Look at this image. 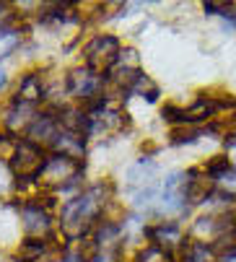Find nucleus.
Instances as JSON below:
<instances>
[{"mask_svg": "<svg viewBox=\"0 0 236 262\" xmlns=\"http://www.w3.org/2000/svg\"><path fill=\"white\" fill-rule=\"evenodd\" d=\"M6 174H8V169H6L3 164H0V187H3V184H6V182H3V179H6Z\"/></svg>", "mask_w": 236, "mask_h": 262, "instance_id": "4468645a", "label": "nucleus"}, {"mask_svg": "<svg viewBox=\"0 0 236 262\" xmlns=\"http://www.w3.org/2000/svg\"><path fill=\"white\" fill-rule=\"evenodd\" d=\"M68 94L81 99V104L96 99V96H104L101 94V76L94 73L91 68H78L68 76Z\"/></svg>", "mask_w": 236, "mask_h": 262, "instance_id": "423d86ee", "label": "nucleus"}, {"mask_svg": "<svg viewBox=\"0 0 236 262\" xmlns=\"http://www.w3.org/2000/svg\"><path fill=\"white\" fill-rule=\"evenodd\" d=\"M18 42H21L18 31H13V29L0 31V57H3V55H11V52L18 47Z\"/></svg>", "mask_w": 236, "mask_h": 262, "instance_id": "9b49d317", "label": "nucleus"}, {"mask_svg": "<svg viewBox=\"0 0 236 262\" xmlns=\"http://www.w3.org/2000/svg\"><path fill=\"white\" fill-rule=\"evenodd\" d=\"M47 156L42 145H36L31 140H18L16 143V151H13V159H11V169L18 179L24 182H34L39 179V174H42L45 164H47Z\"/></svg>", "mask_w": 236, "mask_h": 262, "instance_id": "20e7f679", "label": "nucleus"}, {"mask_svg": "<svg viewBox=\"0 0 236 262\" xmlns=\"http://www.w3.org/2000/svg\"><path fill=\"white\" fill-rule=\"evenodd\" d=\"M187 200H189V174H184V171L169 174L159 192L161 213H179V210H184Z\"/></svg>", "mask_w": 236, "mask_h": 262, "instance_id": "39448f33", "label": "nucleus"}, {"mask_svg": "<svg viewBox=\"0 0 236 262\" xmlns=\"http://www.w3.org/2000/svg\"><path fill=\"white\" fill-rule=\"evenodd\" d=\"M42 94H45V89H42V78H39V73H29V76H24L21 83H18L16 99L31 104V101H39V99H42Z\"/></svg>", "mask_w": 236, "mask_h": 262, "instance_id": "6e6552de", "label": "nucleus"}, {"mask_svg": "<svg viewBox=\"0 0 236 262\" xmlns=\"http://www.w3.org/2000/svg\"><path fill=\"white\" fill-rule=\"evenodd\" d=\"M45 252V242L42 239H26L24 244H21V259H36L39 254Z\"/></svg>", "mask_w": 236, "mask_h": 262, "instance_id": "f8f14e48", "label": "nucleus"}, {"mask_svg": "<svg viewBox=\"0 0 236 262\" xmlns=\"http://www.w3.org/2000/svg\"><path fill=\"white\" fill-rule=\"evenodd\" d=\"M83 55H86V68H91L94 73H99V76L101 73L106 76V73H112L117 68V62H120L122 45L112 34H99L86 45Z\"/></svg>", "mask_w": 236, "mask_h": 262, "instance_id": "7ed1b4c3", "label": "nucleus"}, {"mask_svg": "<svg viewBox=\"0 0 236 262\" xmlns=\"http://www.w3.org/2000/svg\"><path fill=\"white\" fill-rule=\"evenodd\" d=\"M81 174H83V159H70V156H62V154H50L39 179H42L47 187H52V190H65V187L78 184Z\"/></svg>", "mask_w": 236, "mask_h": 262, "instance_id": "f03ea898", "label": "nucleus"}, {"mask_svg": "<svg viewBox=\"0 0 236 262\" xmlns=\"http://www.w3.org/2000/svg\"><path fill=\"white\" fill-rule=\"evenodd\" d=\"M21 218H24V229L31 234V236H39L50 231V210L42 208L39 203H26L21 208Z\"/></svg>", "mask_w": 236, "mask_h": 262, "instance_id": "0eeeda50", "label": "nucleus"}, {"mask_svg": "<svg viewBox=\"0 0 236 262\" xmlns=\"http://www.w3.org/2000/svg\"><path fill=\"white\" fill-rule=\"evenodd\" d=\"M184 262H216V252L205 242H192L184 247Z\"/></svg>", "mask_w": 236, "mask_h": 262, "instance_id": "1a4fd4ad", "label": "nucleus"}, {"mask_svg": "<svg viewBox=\"0 0 236 262\" xmlns=\"http://www.w3.org/2000/svg\"><path fill=\"white\" fill-rule=\"evenodd\" d=\"M138 262H174V254L159 244H151L138 254Z\"/></svg>", "mask_w": 236, "mask_h": 262, "instance_id": "9d476101", "label": "nucleus"}, {"mask_svg": "<svg viewBox=\"0 0 236 262\" xmlns=\"http://www.w3.org/2000/svg\"><path fill=\"white\" fill-rule=\"evenodd\" d=\"M109 190H112L109 184H94V187H89L86 192L75 195L73 200H68V203L62 205L60 226H62L65 236L81 239V236H86V234L96 226L99 215H101V210H104V203H106Z\"/></svg>", "mask_w": 236, "mask_h": 262, "instance_id": "f257e3e1", "label": "nucleus"}, {"mask_svg": "<svg viewBox=\"0 0 236 262\" xmlns=\"http://www.w3.org/2000/svg\"><path fill=\"white\" fill-rule=\"evenodd\" d=\"M6 83H8V76H6V68H3V65H0V91H3V89H6Z\"/></svg>", "mask_w": 236, "mask_h": 262, "instance_id": "ddd939ff", "label": "nucleus"}]
</instances>
